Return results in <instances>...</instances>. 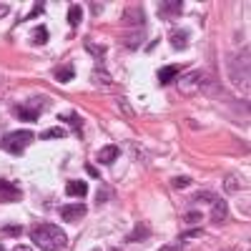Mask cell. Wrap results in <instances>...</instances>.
<instances>
[{"mask_svg": "<svg viewBox=\"0 0 251 251\" xmlns=\"http://www.w3.org/2000/svg\"><path fill=\"white\" fill-rule=\"evenodd\" d=\"M80 18H83L80 5H71V8H68V23H71V28H78V25H80Z\"/></svg>", "mask_w": 251, "mask_h": 251, "instance_id": "cell-15", "label": "cell"}, {"mask_svg": "<svg viewBox=\"0 0 251 251\" xmlns=\"http://www.w3.org/2000/svg\"><path fill=\"white\" fill-rule=\"evenodd\" d=\"M66 194H68V196H73V199H83V196L88 194V183H86V181L73 178V181H68V183H66Z\"/></svg>", "mask_w": 251, "mask_h": 251, "instance_id": "cell-6", "label": "cell"}, {"mask_svg": "<svg viewBox=\"0 0 251 251\" xmlns=\"http://www.w3.org/2000/svg\"><path fill=\"white\" fill-rule=\"evenodd\" d=\"M169 40H171V46H174L176 50H183V48L188 46V30H183V28H174L171 35H169Z\"/></svg>", "mask_w": 251, "mask_h": 251, "instance_id": "cell-7", "label": "cell"}, {"mask_svg": "<svg viewBox=\"0 0 251 251\" xmlns=\"http://www.w3.org/2000/svg\"><path fill=\"white\" fill-rule=\"evenodd\" d=\"M13 251H33V249H30V246H15Z\"/></svg>", "mask_w": 251, "mask_h": 251, "instance_id": "cell-27", "label": "cell"}, {"mask_svg": "<svg viewBox=\"0 0 251 251\" xmlns=\"http://www.w3.org/2000/svg\"><path fill=\"white\" fill-rule=\"evenodd\" d=\"M63 136H66V128H63V126H55V128H48V131L40 133V138H43V141H50V138H63Z\"/></svg>", "mask_w": 251, "mask_h": 251, "instance_id": "cell-17", "label": "cell"}, {"mask_svg": "<svg viewBox=\"0 0 251 251\" xmlns=\"http://www.w3.org/2000/svg\"><path fill=\"white\" fill-rule=\"evenodd\" d=\"M33 43H48V30L40 25V28H35V33H33Z\"/></svg>", "mask_w": 251, "mask_h": 251, "instance_id": "cell-19", "label": "cell"}, {"mask_svg": "<svg viewBox=\"0 0 251 251\" xmlns=\"http://www.w3.org/2000/svg\"><path fill=\"white\" fill-rule=\"evenodd\" d=\"M143 10L141 8H128L123 15V23H133V25H143Z\"/></svg>", "mask_w": 251, "mask_h": 251, "instance_id": "cell-12", "label": "cell"}, {"mask_svg": "<svg viewBox=\"0 0 251 251\" xmlns=\"http://www.w3.org/2000/svg\"><path fill=\"white\" fill-rule=\"evenodd\" d=\"M15 116H18L20 121H25V123H35V121L40 118V111H35L33 106H28V103H25V106H18V108H15Z\"/></svg>", "mask_w": 251, "mask_h": 251, "instance_id": "cell-8", "label": "cell"}, {"mask_svg": "<svg viewBox=\"0 0 251 251\" xmlns=\"http://www.w3.org/2000/svg\"><path fill=\"white\" fill-rule=\"evenodd\" d=\"M188 183H191V178H186V176H178V178H174V186H176V188H186Z\"/></svg>", "mask_w": 251, "mask_h": 251, "instance_id": "cell-24", "label": "cell"}, {"mask_svg": "<svg viewBox=\"0 0 251 251\" xmlns=\"http://www.w3.org/2000/svg\"><path fill=\"white\" fill-rule=\"evenodd\" d=\"M86 171H88V174H91V176H93V178H98V176H100V174H98V171H96V166H91V163H88V166H86Z\"/></svg>", "mask_w": 251, "mask_h": 251, "instance_id": "cell-26", "label": "cell"}, {"mask_svg": "<svg viewBox=\"0 0 251 251\" xmlns=\"http://www.w3.org/2000/svg\"><path fill=\"white\" fill-rule=\"evenodd\" d=\"M30 143H33L30 131H10L0 138V149L8 151V153H20V151H25Z\"/></svg>", "mask_w": 251, "mask_h": 251, "instance_id": "cell-2", "label": "cell"}, {"mask_svg": "<svg viewBox=\"0 0 251 251\" xmlns=\"http://www.w3.org/2000/svg\"><path fill=\"white\" fill-rule=\"evenodd\" d=\"M118 153H121L118 146H103V149L98 151V161L108 166V163H113V161L118 158Z\"/></svg>", "mask_w": 251, "mask_h": 251, "instance_id": "cell-10", "label": "cell"}, {"mask_svg": "<svg viewBox=\"0 0 251 251\" xmlns=\"http://www.w3.org/2000/svg\"><path fill=\"white\" fill-rule=\"evenodd\" d=\"M161 251H178V249H176V246H163Z\"/></svg>", "mask_w": 251, "mask_h": 251, "instance_id": "cell-28", "label": "cell"}, {"mask_svg": "<svg viewBox=\"0 0 251 251\" xmlns=\"http://www.w3.org/2000/svg\"><path fill=\"white\" fill-rule=\"evenodd\" d=\"M73 78H75L73 66H63V68L55 71V80H58V83H68V80H73Z\"/></svg>", "mask_w": 251, "mask_h": 251, "instance_id": "cell-14", "label": "cell"}, {"mask_svg": "<svg viewBox=\"0 0 251 251\" xmlns=\"http://www.w3.org/2000/svg\"><path fill=\"white\" fill-rule=\"evenodd\" d=\"M86 211L88 208L83 206V203H68V206H60V219L63 221H68V224H73V221H78V219H83L86 216Z\"/></svg>", "mask_w": 251, "mask_h": 251, "instance_id": "cell-4", "label": "cell"}, {"mask_svg": "<svg viewBox=\"0 0 251 251\" xmlns=\"http://www.w3.org/2000/svg\"><path fill=\"white\" fill-rule=\"evenodd\" d=\"M149 236V226H136V234L128 236V241H138V239H146Z\"/></svg>", "mask_w": 251, "mask_h": 251, "instance_id": "cell-20", "label": "cell"}, {"mask_svg": "<svg viewBox=\"0 0 251 251\" xmlns=\"http://www.w3.org/2000/svg\"><path fill=\"white\" fill-rule=\"evenodd\" d=\"M60 121H68V123H73V131H75L78 136L83 133V131H80V128H83V123H80L78 113H73V111H71V113H63V116H60Z\"/></svg>", "mask_w": 251, "mask_h": 251, "instance_id": "cell-16", "label": "cell"}, {"mask_svg": "<svg viewBox=\"0 0 251 251\" xmlns=\"http://www.w3.org/2000/svg\"><path fill=\"white\" fill-rule=\"evenodd\" d=\"M3 231H5V236H18L20 231H23V228H20V226H13V224H10V226H5V228H3Z\"/></svg>", "mask_w": 251, "mask_h": 251, "instance_id": "cell-23", "label": "cell"}, {"mask_svg": "<svg viewBox=\"0 0 251 251\" xmlns=\"http://www.w3.org/2000/svg\"><path fill=\"white\" fill-rule=\"evenodd\" d=\"M203 80V73L201 71H191L181 78V91H196V86H201Z\"/></svg>", "mask_w": 251, "mask_h": 251, "instance_id": "cell-5", "label": "cell"}, {"mask_svg": "<svg viewBox=\"0 0 251 251\" xmlns=\"http://www.w3.org/2000/svg\"><path fill=\"white\" fill-rule=\"evenodd\" d=\"M183 221H186V224H196V221H201V211H188V214H183Z\"/></svg>", "mask_w": 251, "mask_h": 251, "instance_id": "cell-22", "label": "cell"}, {"mask_svg": "<svg viewBox=\"0 0 251 251\" xmlns=\"http://www.w3.org/2000/svg\"><path fill=\"white\" fill-rule=\"evenodd\" d=\"M178 75V66H166L158 71V80H161V86H169V83Z\"/></svg>", "mask_w": 251, "mask_h": 251, "instance_id": "cell-13", "label": "cell"}, {"mask_svg": "<svg viewBox=\"0 0 251 251\" xmlns=\"http://www.w3.org/2000/svg\"><path fill=\"white\" fill-rule=\"evenodd\" d=\"M141 38H143V30H136V33H133L131 38H126V40H123V43H126V46H128L131 50H136V48H138V40H141Z\"/></svg>", "mask_w": 251, "mask_h": 251, "instance_id": "cell-18", "label": "cell"}, {"mask_svg": "<svg viewBox=\"0 0 251 251\" xmlns=\"http://www.w3.org/2000/svg\"><path fill=\"white\" fill-rule=\"evenodd\" d=\"M181 10H183V3H178V0H171V3H158V15H161V18L178 15Z\"/></svg>", "mask_w": 251, "mask_h": 251, "instance_id": "cell-9", "label": "cell"}, {"mask_svg": "<svg viewBox=\"0 0 251 251\" xmlns=\"http://www.w3.org/2000/svg\"><path fill=\"white\" fill-rule=\"evenodd\" d=\"M211 206H214V224L226 221V216H228V206H226V201H224V199H216Z\"/></svg>", "mask_w": 251, "mask_h": 251, "instance_id": "cell-11", "label": "cell"}, {"mask_svg": "<svg viewBox=\"0 0 251 251\" xmlns=\"http://www.w3.org/2000/svg\"><path fill=\"white\" fill-rule=\"evenodd\" d=\"M0 251H5V249H3V246H0Z\"/></svg>", "mask_w": 251, "mask_h": 251, "instance_id": "cell-29", "label": "cell"}, {"mask_svg": "<svg viewBox=\"0 0 251 251\" xmlns=\"http://www.w3.org/2000/svg\"><path fill=\"white\" fill-rule=\"evenodd\" d=\"M23 199V191H20V186L13 183V181H5L0 178V203H15Z\"/></svg>", "mask_w": 251, "mask_h": 251, "instance_id": "cell-3", "label": "cell"}, {"mask_svg": "<svg viewBox=\"0 0 251 251\" xmlns=\"http://www.w3.org/2000/svg\"><path fill=\"white\" fill-rule=\"evenodd\" d=\"M226 191H228V194H236V191H239V178H236V176H228V178H226Z\"/></svg>", "mask_w": 251, "mask_h": 251, "instance_id": "cell-21", "label": "cell"}, {"mask_svg": "<svg viewBox=\"0 0 251 251\" xmlns=\"http://www.w3.org/2000/svg\"><path fill=\"white\" fill-rule=\"evenodd\" d=\"M30 239L43 251H63L66 244H68L66 234H63L55 224H40V226H35L30 231Z\"/></svg>", "mask_w": 251, "mask_h": 251, "instance_id": "cell-1", "label": "cell"}, {"mask_svg": "<svg viewBox=\"0 0 251 251\" xmlns=\"http://www.w3.org/2000/svg\"><path fill=\"white\" fill-rule=\"evenodd\" d=\"M8 10H10V5H8V3H0V18H5V15H8Z\"/></svg>", "mask_w": 251, "mask_h": 251, "instance_id": "cell-25", "label": "cell"}]
</instances>
